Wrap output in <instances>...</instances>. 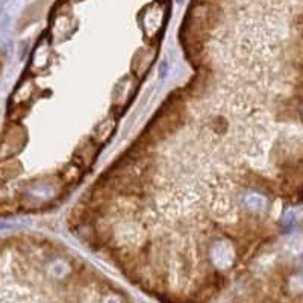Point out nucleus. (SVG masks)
<instances>
[{
    "label": "nucleus",
    "instance_id": "nucleus-1",
    "mask_svg": "<svg viewBox=\"0 0 303 303\" xmlns=\"http://www.w3.org/2000/svg\"><path fill=\"white\" fill-rule=\"evenodd\" d=\"M300 114H302V119H303V105H302V108H300Z\"/></svg>",
    "mask_w": 303,
    "mask_h": 303
}]
</instances>
